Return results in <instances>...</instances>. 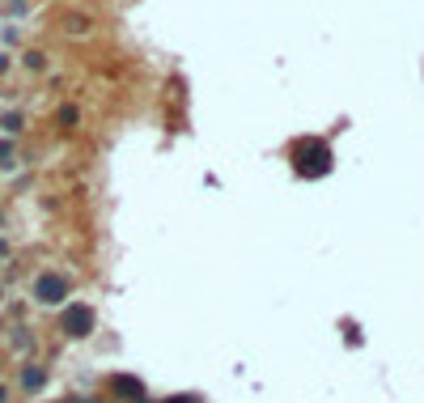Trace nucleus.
<instances>
[{
  "mask_svg": "<svg viewBox=\"0 0 424 403\" xmlns=\"http://www.w3.org/2000/svg\"><path fill=\"white\" fill-rule=\"evenodd\" d=\"M106 391H110V399H119V403H149L144 399V382L132 378V374H115L106 382Z\"/></svg>",
  "mask_w": 424,
  "mask_h": 403,
  "instance_id": "3",
  "label": "nucleus"
},
{
  "mask_svg": "<svg viewBox=\"0 0 424 403\" xmlns=\"http://www.w3.org/2000/svg\"><path fill=\"white\" fill-rule=\"evenodd\" d=\"M170 403H200L195 395H178V399H170Z\"/></svg>",
  "mask_w": 424,
  "mask_h": 403,
  "instance_id": "8",
  "label": "nucleus"
},
{
  "mask_svg": "<svg viewBox=\"0 0 424 403\" xmlns=\"http://www.w3.org/2000/svg\"><path fill=\"white\" fill-rule=\"evenodd\" d=\"M0 403H8V387L4 382H0Z\"/></svg>",
  "mask_w": 424,
  "mask_h": 403,
  "instance_id": "9",
  "label": "nucleus"
},
{
  "mask_svg": "<svg viewBox=\"0 0 424 403\" xmlns=\"http://www.w3.org/2000/svg\"><path fill=\"white\" fill-rule=\"evenodd\" d=\"M34 297H38L42 306L64 302V297H68V276H59V272H38V276H34Z\"/></svg>",
  "mask_w": 424,
  "mask_h": 403,
  "instance_id": "1",
  "label": "nucleus"
},
{
  "mask_svg": "<svg viewBox=\"0 0 424 403\" xmlns=\"http://www.w3.org/2000/svg\"><path fill=\"white\" fill-rule=\"evenodd\" d=\"M0 127H4V132H21V115H4Z\"/></svg>",
  "mask_w": 424,
  "mask_h": 403,
  "instance_id": "5",
  "label": "nucleus"
},
{
  "mask_svg": "<svg viewBox=\"0 0 424 403\" xmlns=\"http://www.w3.org/2000/svg\"><path fill=\"white\" fill-rule=\"evenodd\" d=\"M4 68H8V55H0V72H4Z\"/></svg>",
  "mask_w": 424,
  "mask_h": 403,
  "instance_id": "10",
  "label": "nucleus"
},
{
  "mask_svg": "<svg viewBox=\"0 0 424 403\" xmlns=\"http://www.w3.org/2000/svg\"><path fill=\"white\" fill-rule=\"evenodd\" d=\"M17 387H21L25 395H38V391L47 387V370H42V365H21V378H17Z\"/></svg>",
  "mask_w": 424,
  "mask_h": 403,
  "instance_id": "4",
  "label": "nucleus"
},
{
  "mask_svg": "<svg viewBox=\"0 0 424 403\" xmlns=\"http://www.w3.org/2000/svg\"><path fill=\"white\" fill-rule=\"evenodd\" d=\"M25 68H42V55H38V51H25Z\"/></svg>",
  "mask_w": 424,
  "mask_h": 403,
  "instance_id": "7",
  "label": "nucleus"
},
{
  "mask_svg": "<svg viewBox=\"0 0 424 403\" xmlns=\"http://www.w3.org/2000/svg\"><path fill=\"white\" fill-rule=\"evenodd\" d=\"M0 166H13V144H8V140L0 144Z\"/></svg>",
  "mask_w": 424,
  "mask_h": 403,
  "instance_id": "6",
  "label": "nucleus"
},
{
  "mask_svg": "<svg viewBox=\"0 0 424 403\" xmlns=\"http://www.w3.org/2000/svg\"><path fill=\"white\" fill-rule=\"evenodd\" d=\"M93 310L89 306H81V302H72L68 310H64V319H59V327H64V336H72V340H85L89 331H93Z\"/></svg>",
  "mask_w": 424,
  "mask_h": 403,
  "instance_id": "2",
  "label": "nucleus"
}]
</instances>
